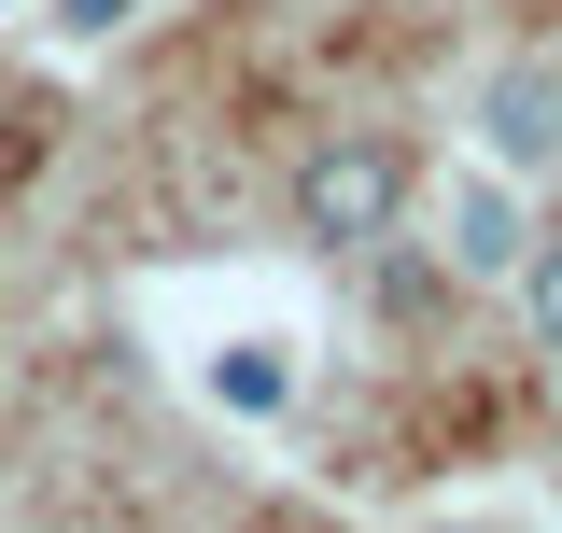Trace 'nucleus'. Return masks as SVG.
<instances>
[{
  "label": "nucleus",
  "mask_w": 562,
  "mask_h": 533,
  "mask_svg": "<svg viewBox=\"0 0 562 533\" xmlns=\"http://www.w3.org/2000/svg\"><path fill=\"white\" fill-rule=\"evenodd\" d=\"M394 211H408V155H394L380 127L310 140V169H295V239H310V253H366V239H394Z\"/></svg>",
  "instance_id": "obj_1"
},
{
  "label": "nucleus",
  "mask_w": 562,
  "mask_h": 533,
  "mask_svg": "<svg viewBox=\"0 0 562 533\" xmlns=\"http://www.w3.org/2000/svg\"><path fill=\"white\" fill-rule=\"evenodd\" d=\"M492 155H520V169L562 155V84L549 70H492Z\"/></svg>",
  "instance_id": "obj_2"
},
{
  "label": "nucleus",
  "mask_w": 562,
  "mask_h": 533,
  "mask_svg": "<svg viewBox=\"0 0 562 533\" xmlns=\"http://www.w3.org/2000/svg\"><path fill=\"white\" fill-rule=\"evenodd\" d=\"M450 253L464 266H520V211L492 197V183H464V197H450Z\"/></svg>",
  "instance_id": "obj_3"
},
{
  "label": "nucleus",
  "mask_w": 562,
  "mask_h": 533,
  "mask_svg": "<svg viewBox=\"0 0 562 533\" xmlns=\"http://www.w3.org/2000/svg\"><path fill=\"white\" fill-rule=\"evenodd\" d=\"M520 324H535V351H562V239L520 253Z\"/></svg>",
  "instance_id": "obj_4"
},
{
  "label": "nucleus",
  "mask_w": 562,
  "mask_h": 533,
  "mask_svg": "<svg viewBox=\"0 0 562 533\" xmlns=\"http://www.w3.org/2000/svg\"><path fill=\"white\" fill-rule=\"evenodd\" d=\"M211 394H225V407H281V365H268V351H225Z\"/></svg>",
  "instance_id": "obj_5"
},
{
  "label": "nucleus",
  "mask_w": 562,
  "mask_h": 533,
  "mask_svg": "<svg viewBox=\"0 0 562 533\" xmlns=\"http://www.w3.org/2000/svg\"><path fill=\"white\" fill-rule=\"evenodd\" d=\"M70 29H127V0H70Z\"/></svg>",
  "instance_id": "obj_6"
}]
</instances>
